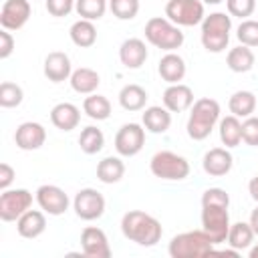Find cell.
Returning a JSON list of instances; mask_svg holds the SVG:
<instances>
[{"label":"cell","instance_id":"d590c367","mask_svg":"<svg viewBox=\"0 0 258 258\" xmlns=\"http://www.w3.org/2000/svg\"><path fill=\"white\" fill-rule=\"evenodd\" d=\"M109 10L119 20H133L139 12V0H109Z\"/></svg>","mask_w":258,"mask_h":258},{"label":"cell","instance_id":"5bb4252c","mask_svg":"<svg viewBox=\"0 0 258 258\" xmlns=\"http://www.w3.org/2000/svg\"><path fill=\"white\" fill-rule=\"evenodd\" d=\"M14 141H16V147L22 151L40 149L46 141V129L36 121H24L16 127Z\"/></svg>","mask_w":258,"mask_h":258},{"label":"cell","instance_id":"83f0119b","mask_svg":"<svg viewBox=\"0 0 258 258\" xmlns=\"http://www.w3.org/2000/svg\"><path fill=\"white\" fill-rule=\"evenodd\" d=\"M254 60H256V58H254L252 48H250V46H244V44L234 46V48L228 52V56H226V64H228V69L234 71V73H248V71H252Z\"/></svg>","mask_w":258,"mask_h":258},{"label":"cell","instance_id":"d4e9b609","mask_svg":"<svg viewBox=\"0 0 258 258\" xmlns=\"http://www.w3.org/2000/svg\"><path fill=\"white\" fill-rule=\"evenodd\" d=\"M149 95L143 87L131 83V85H125L121 91H119V105L125 109V111H141L145 109V103H147Z\"/></svg>","mask_w":258,"mask_h":258},{"label":"cell","instance_id":"e575fe53","mask_svg":"<svg viewBox=\"0 0 258 258\" xmlns=\"http://www.w3.org/2000/svg\"><path fill=\"white\" fill-rule=\"evenodd\" d=\"M22 99H24V93L16 83L4 81L0 85V107H4V109L18 107L22 103Z\"/></svg>","mask_w":258,"mask_h":258},{"label":"cell","instance_id":"603a6c76","mask_svg":"<svg viewBox=\"0 0 258 258\" xmlns=\"http://www.w3.org/2000/svg\"><path fill=\"white\" fill-rule=\"evenodd\" d=\"M143 127L149 131V133H165L171 125V111L165 109V107H159V105H151L143 111Z\"/></svg>","mask_w":258,"mask_h":258},{"label":"cell","instance_id":"52a82bcc","mask_svg":"<svg viewBox=\"0 0 258 258\" xmlns=\"http://www.w3.org/2000/svg\"><path fill=\"white\" fill-rule=\"evenodd\" d=\"M204 2L202 0H169L165 4V18L177 26H196L204 20Z\"/></svg>","mask_w":258,"mask_h":258},{"label":"cell","instance_id":"f6af8a7d","mask_svg":"<svg viewBox=\"0 0 258 258\" xmlns=\"http://www.w3.org/2000/svg\"><path fill=\"white\" fill-rule=\"evenodd\" d=\"M250 226H252V230H254V234H258V206L252 210V214H250Z\"/></svg>","mask_w":258,"mask_h":258},{"label":"cell","instance_id":"1f68e13d","mask_svg":"<svg viewBox=\"0 0 258 258\" xmlns=\"http://www.w3.org/2000/svg\"><path fill=\"white\" fill-rule=\"evenodd\" d=\"M83 111L87 113V117H91L95 121H105L111 115V101L107 97H103V95H95L93 93V95L85 97Z\"/></svg>","mask_w":258,"mask_h":258},{"label":"cell","instance_id":"836d02e7","mask_svg":"<svg viewBox=\"0 0 258 258\" xmlns=\"http://www.w3.org/2000/svg\"><path fill=\"white\" fill-rule=\"evenodd\" d=\"M75 10L81 18L99 20V18H103V14L107 10V0H77Z\"/></svg>","mask_w":258,"mask_h":258},{"label":"cell","instance_id":"30bf717a","mask_svg":"<svg viewBox=\"0 0 258 258\" xmlns=\"http://www.w3.org/2000/svg\"><path fill=\"white\" fill-rule=\"evenodd\" d=\"M73 210L85 222L99 220L105 214V198L101 191H97L93 187H83L77 191V196L73 200Z\"/></svg>","mask_w":258,"mask_h":258},{"label":"cell","instance_id":"4fadbf2b","mask_svg":"<svg viewBox=\"0 0 258 258\" xmlns=\"http://www.w3.org/2000/svg\"><path fill=\"white\" fill-rule=\"evenodd\" d=\"M30 2L28 0H6L0 10V24L6 30L22 28L30 18Z\"/></svg>","mask_w":258,"mask_h":258},{"label":"cell","instance_id":"4dcf8cb0","mask_svg":"<svg viewBox=\"0 0 258 258\" xmlns=\"http://www.w3.org/2000/svg\"><path fill=\"white\" fill-rule=\"evenodd\" d=\"M220 139L226 147H238L242 141V123L240 117L228 115L220 119Z\"/></svg>","mask_w":258,"mask_h":258},{"label":"cell","instance_id":"277c9868","mask_svg":"<svg viewBox=\"0 0 258 258\" xmlns=\"http://www.w3.org/2000/svg\"><path fill=\"white\" fill-rule=\"evenodd\" d=\"M232 18L226 12H212L202 20V44L208 52H222L230 42Z\"/></svg>","mask_w":258,"mask_h":258},{"label":"cell","instance_id":"8992f818","mask_svg":"<svg viewBox=\"0 0 258 258\" xmlns=\"http://www.w3.org/2000/svg\"><path fill=\"white\" fill-rule=\"evenodd\" d=\"M149 169L155 177L165 179V181H181L189 175V161L183 155H177L173 151H157L151 161H149Z\"/></svg>","mask_w":258,"mask_h":258},{"label":"cell","instance_id":"f35d334b","mask_svg":"<svg viewBox=\"0 0 258 258\" xmlns=\"http://www.w3.org/2000/svg\"><path fill=\"white\" fill-rule=\"evenodd\" d=\"M202 206H224V208H228L230 206V196L222 187H208L202 194Z\"/></svg>","mask_w":258,"mask_h":258},{"label":"cell","instance_id":"bcb514c9","mask_svg":"<svg viewBox=\"0 0 258 258\" xmlns=\"http://www.w3.org/2000/svg\"><path fill=\"white\" fill-rule=\"evenodd\" d=\"M250 258H258V242L250 248Z\"/></svg>","mask_w":258,"mask_h":258},{"label":"cell","instance_id":"d6a6232c","mask_svg":"<svg viewBox=\"0 0 258 258\" xmlns=\"http://www.w3.org/2000/svg\"><path fill=\"white\" fill-rule=\"evenodd\" d=\"M103 145H105V135H103V131L99 127L89 125V127H85L81 131V135H79V147H81L83 153L95 155V153H99L103 149Z\"/></svg>","mask_w":258,"mask_h":258},{"label":"cell","instance_id":"74e56055","mask_svg":"<svg viewBox=\"0 0 258 258\" xmlns=\"http://www.w3.org/2000/svg\"><path fill=\"white\" fill-rule=\"evenodd\" d=\"M226 8L230 16H238L246 20L256 10V0H226Z\"/></svg>","mask_w":258,"mask_h":258},{"label":"cell","instance_id":"8fae6325","mask_svg":"<svg viewBox=\"0 0 258 258\" xmlns=\"http://www.w3.org/2000/svg\"><path fill=\"white\" fill-rule=\"evenodd\" d=\"M145 145V129L139 123H125L115 135V149L123 157L137 155Z\"/></svg>","mask_w":258,"mask_h":258},{"label":"cell","instance_id":"7a4b0ae2","mask_svg":"<svg viewBox=\"0 0 258 258\" xmlns=\"http://www.w3.org/2000/svg\"><path fill=\"white\" fill-rule=\"evenodd\" d=\"M218 121H220V103L216 99L202 97L191 105V113L185 125L187 135L194 141H204L206 137H210Z\"/></svg>","mask_w":258,"mask_h":258},{"label":"cell","instance_id":"8d00e7d4","mask_svg":"<svg viewBox=\"0 0 258 258\" xmlns=\"http://www.w3.org/2000/svg\"><path fill=\"white\" fill-rule=\"evenodd\" d=\"M236 38L240 40V44L244 46H258V20H242L238 30H236Z\"/></svg>","mask_w":258,"mask_h":258},{"label":"cell","instance_id":"4316f807","mask_svg":"<svg viewBox=\"0 0 258 258\" xmlns=\"http://www.w3.org/2000/svg\"><path fill=\"white\" fill-rule=\"evenodd\" d=\"M254 236H256V234H254L250 222H236V224H230V232H228L226 242L230 244V248L242 252V250L250 248Z\"/></svg>","mask_w":258,"mask_h":258},{"label":"cell","instance_id":"9a60e30c","mask_svg":"<svg viewBox=\"0 0 258 258\" xmlns=\"http://www.w3.org/2000/svg\"><path fill=\"white\" fill-rule=\"evenodd\" d=\"M81 246H83V254H87L91 258H109L111 256V246H109L107 234L97 226H87L83 230Z\"/></svg>","mask_w":258,"mask_h":258},{"label":"cell","instance_id":"7402d4cb","mask_svg":"<svg viewBox=\"0 0 258 258\" xmlns=\"http://www.w3.org/2000/svg\"><path fill=\"white\" fill-rule=\"evenodd\" d=\"M157 73H159V77H161L165 83H169V85L179 83V81L185 77V60H183L179 54H175V52L171 50V52H167V54L161 56V60H159V64H157Z\"/></svg>","mask_w":258,"mask_h":258},{"label":"cell","instance_id":"f546056e","mask_svg":"<svg viewBox=\"0 0 258 258\" xmlns=\"http://www.w3.org/2000/svg\"><path fill=\"white\" fill-rule=\"evenodd\" d=\"M228 109L236 117H250L256 109V95L252 91H236L228 101Z\"/></svg>","mask_w":258,"mask_h":258},{"label":"cell","instance_id":"e0dca14e","mask_svg":"<svg viewBox=\"0 0 258 258\" xmlns=\"http://www.w3.org/2000/svg\"><path fill=\"white\" fill-rule=\"evenodd\" d=\"M234 165V157L228 149L224 147H212L210 151H206L204 159H202V167L208 175L212 177H222L226 175Z\"/></svg>","mask_w":258,"mask_h":258},{"label":"cell","instance_id":"2e32d148","mask_svg":"<svg viewBox=\"0 0 258 258\" xmlns=\"http://www.w3.org/2000/svg\"><path fill=\"white\" fill-rule=\"evenodd\" d=\"M44 77L52 83H62L67 79H71L73 75V67H71V58L67 52H60V50H52L46 54L44 58Z\"/></svg>","mask_w":258,"mask_h":258},{"label":"cell","instance_id":"9c48e42d","mask_svg":"<svg viewBox=\"0 0 258 258\" xmlns=\"http://www.w3.org/2000/svg\"><path fill=\"white\" fill-rule=\"evenodd\" d=\"M32 206V194L24 187L18 189H2L0 196V220L2 222H16L24 212Z\"/></svg>","mask_w":258,"mask_h":258},{"label":"cell","instance_id":"ba28073f","mask_svg":"<svg viewBox=\"0 0 258 258\" xmlns=\"http://www.w3.org/2000/svg\"><path fill=\"white\" fill-rule=\"evenodd\" d=\"M202 230L214 240V244H222L230 232V216L224 206H202Z\"/></svg>","mask_w":258,"mask_h":258},{"label":"cell","instance_id":"60d3db41","mask_svg":"<svg viewBox=\"0 0 258 258\" xmlns=\"http://www.w3.org/2000/svg\"><path fill=\"white\" fill-rule=\"evenodd\" d=\"M75 2H77V0H46L44 6H46V12H48L50 16L60 18V16L71 14V10L75 8Z\"/></svg>","mask_w":258,"mask_h":258},{"label":"cell","instance_id":"484cf974","mask_svg":"<svg viewBox=\"0 0 258 258\" xmlns=\"http://www.w3.org/2000/svg\"><path fill=\"white\" fill-rule=\"evenodd\" d=\"M69 34H71L73 44H77L81 48H89L97 42V28H95L93 20H87V18H79L77 22H73Z\"/></svg>","mask_w":258,"mask_h":258},{"label":"cell","instance_id":"f1b7e54d","mask_svg":"<svg viewBox=\"0 0 258 258\" xmlns=\"http://www.w3.org/2000/svg\"><path fill=\"white\" fill-rule=\"evenodd\" d=\"M123 175H125V163L119 157L109 155V157L101 159L97 165V177L103 183H117V181H121Z\"/></svg>","mask_w":258,"mask_h":258},{"label":"cell","instance_id":"6da1fadb","mask_svg":"<svg viewBox=\"0 0 258 258\" xmlns=\"http://www.w3.org/2000/svg\"><path fill=\"white\" fill-rule=\"evenodd\" d=\"M121 232L127 240L139 244V246H155L161 240L163 228L157 218L151 214H145L141 210H131L123 214L121 218Z\"/></svg>","mask_w":258,"mask_h":258},{"label":"cell","instance_id":"ab89813d","mask_svg":"<svg viewBox=\"0 0 258 258\" xmlns=\"http://www.w3.org/2000/svg\"><path fill=\"white\" fill-rule=\"evenodd\" d=\"M242 141L250 147H258V117H246L242 123Z\"/></svg>","mask_w":258,"mask_h":258},{"label":"cell","instance_id":"7bdbcfd3","mask_svg":"<svg viewBox=\"0 0 258 258\" xmlns=\"http://www.w3.org/2000/svg\"><path fill=\"white\" fill-rule=\"evenodd\" d=\"M14 177H16L14 167H12V165H8L6 161H4V163H0V187H2V189H8V185L14 181Z\"/></svg>","mask_w":258,"mask_h":258},{"label":"cell","instance_id":"5b68a950","mask_svg":"<svg viewBox=\"0 0 258 258\" xmlns=\"http://www.w3.org/2000/svg\"><path fill=\"white\" fill-rule=\"evenodd\" d=\"M145 38L155 48H161L167 52L183 44V32L179 30V26L163 16H153L145 22Z\"/></svg>","mask_w":258,"mask_h":258},{"label":"cell","instance_id":"ee69618b","mask_svg":"<svg viewBox=\"0 0 258 258\" xmlns=\"http://www.w3.org/2000/svg\"><path fill=\"white\" fill-rule=\"evenodd\" d=\"M248 191H250V198L254 202H258V175H254L250 181H248Z\"/></svg>","mask_w":258,"mask_h":258},{"label":"cell","instance_id":"7c38bea8","mask_svg":"<svg viewBox=\"0 0 258 258\" xmlns=\"http://www.w3.org/2000/svg\"><path fill=\"white\" fill-rule=\"evenodd\" d=\"M36 204L48 216H60L69 210V196L58 185L44 183L36 189Z\"/></svg>","mask_w":258,"mask_h":258},{"label":"cell","instance_id":"d6986e66","mask_svg":"<svg viewBox=\"0 0 258 258\" xmlns=\"http://www.w3.org/2000/svg\"><path fill=\"white\" fill-rule=\"evenodd\" d=\"M119 60L127 69H139L147 60V46L141 38H127L119 46Z\"/></svg>","mask_w":258,"mask_h":258},{"label":"cell","instance_id":"ffe728a7","mask_svg":"<svg viewBox=\"0 0 258 258\" xmlns=\"http://www.w3.org/2000/svg\"><path fill=\"white\" fill-rule=\"evenodd\" d=\"M50 121L60 131H73L81 121V111L73 103H56L50 109Z\"/></svg>","mask_w":258,"mask_h":258},{"label":"cell","instance_id":"7dc6e473","mask_svg":"<svg viewBox=\"0 0 258 258\" xmlns=\"http://www.w3.org/2000/svg\"><path fill=\"white\" fill-rule=\"evenodd\" d=\"M204 4H220V2H224V0H202Z\"/></svg>","mask_w":258,"mask_h":258},{"label":"cell","instance_id":"cb8c5ba5","mask_svg":"<svg viewBox=\"0 0 258 258\" xmlns=\"http://www.w3.org/2000/svg\"><path fill=\"white\" fill-rule=\"evenodd\" d=\"M71 87L75 93L79 95H93L97 91V87L101 85V77L97 71L89 69V67H81V69H75L73 75H71Z\"/></svg>","mask_w":258,"mask_h":258},{"label":"cell","instance_id":"3957f363","mask_svg":"<svg viewBox=\"0 0 258 258\" xmlns=\"http://www.w3.org/2000/svg\"><path fill=\"white\" fill-rule=\"evenodd\" d=\"M214 240L204 230H191L173 236L167 246V252L171 258H202L214 254Z\"/></svg>","mask_w":258,"mask_h":258},{"label":"cell","instance_id":"44dd1931","mask_svg":"<svg viewBox=\"0 0 258 258\" xmlns=\"http://www.w3.org/2000/svg\"><path fill=\"white\" fill-rule=\"evenodd\" d=\"M16 230L22 238H38L44 230H46V218H44V212L40 210H28L24 212L18 220H16Z\"/></svg>","mask_w":258,"mask_h":258},{"label":"cell","instance_id":"b9f144b4","mask_svg":"<svg viewBox=\"0 0 258 258\" xmlns=\"http://www.w3.org/2000/svg\"><path fill=\"white\" fill-rule=\"evenodd\" d=\"M14 50V36L10 34V30H2L0 32V58H8Z\"/></svg>","mask_w":258,"mask_h":258},{"label":"cell","instance_id":"ac0fdd59","mask_svg":"<svg viewBox=\"0 0 258 258\" xmlns=\"http://www.w3.org/2000/svg\"><path fill=\"white\" fill-rule=\"evenodd\" d=\"M194 105V91L183 83H173L163 91V107L171 113L187 111Z\"/></svg>","mask_w":258,"mask_h":258}]
</instances>
